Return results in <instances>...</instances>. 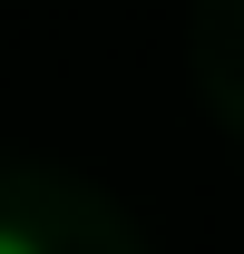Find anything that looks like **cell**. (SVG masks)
<instances>
[{
	"instance_id": "1",
	"label": "cell",
	"mask_w": 244,
	"mask_h": 254,
	"mask_svg": "<svg viewBox=\"0 0 244 254\" xmlns=\"http://www.w3.org/2000/svg\"><path fill=\"white\" fill-rule=\"evenodd\" d=\"M0 254H39V235H20V225H0Z\"/></svg>"
}]
</instances>
